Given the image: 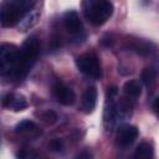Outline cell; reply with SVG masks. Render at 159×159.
<instances>
[{"label":"cell","instance_id":"6da1fadb","mask_svg":"<svg viewBox=\"0 0 159 159\" xmlns=\"http://www.w3.org/2000/svg\"><path fill=\"white\" fill-rule=\"evenodd\" d=\"M39 52H40V42H39L37 37L30 36L29 39H26L20 48L19 61H17L16 70L12 75V78L22 80L27 75V72L30 71L32 65L35 63Z\"/></svg>","mask_w":159,"mask_h":159},{"label":"cell","instance_id":"7a4b0ae2","mask_svg":"<svg viewBox=\"0 0 159 159\" xmlns=\"http://www.w3.org/2000/svg\"><path fill=\"white\" fill-rule=\"evenodd\" d=\"M35 2L26 0L5 1L0 7V21L4 27H10L21 21V19L32 10Z\"/></svg>","mask_w":159,"mask_h":159},{"label":"cell","instance_id":"3957f363","mask_svg":"<svg viewBox=\"0 0 159 159\" xmlns=\"http://www.w3.org/2000/svg\"><path fill=\"white\" fill-rule=\"evenodd\" d=\"M82 7L87 20L96 26L103 25L113 14V4L106 0L84 1L82 2Z\"/></svg>","mask_w":159,"mask_h":159},{"label":"cell","instance_id":"277c9868","mask_svg":"<svg viewBox=\"0 0 159 159\" xmlns=\"http://www.w3.org/2000/svg\"><path fill=\"white\" fill-rule=\"evenodd\" d=\"M20 48L12 43H2L0 46V72L1 75H10L12 77L17 61H19Z\"/></svg>","mask_w":159,"mask_h":159},{"label":"cell","instance_id":"5b68a950","mask_svg":"<svg viewBox=\"0 0 159 159\" xmlns=\"http://www.w3.org/2000/svg\"><path fill=\"white\" fill-rule=\"evenodd\" d=\"M76 65H77V68L89 76V77H93V78H99L101 75H102V70H101V63L98 61V57L94 55V53H83L81 55L80 57H77L76 60Z\"/></svg>","mask_w":159,"mask_h":159},{"label":"cell","instance_id":"8992f818","mask_svg":"<svg viewBox=\"0 0 159 159\" xmlns=\"http://www.w3.org/2000/svg\"><path fill=\"white\" fill-rule=\"evenodd\" d=\"M52 92L58 103H61L63 106H71L75 103V99H76L75 92L70 87L63 84L62 82H60V81L55 82L52 86Z\"/></svg>","mask_w":159,"mask_h":159},{"label":"cell","instance_id":"52a82bcc","mask_svg":"<svg viewBox=\"0 0 159 159\" xmlns=\"http://www.w3.org/2000/svg\"><path fill=\"white\" fill-rule=\"evenodd\" d=\"M138 134H139V132H138L137 127L130 125V124H123L118 128L116 139L120 147H128L137 139Z\"/></svg>","mask_w":159,"mask_h":159},{"label":"cell","instance_id":"ba28073f","mask_svg":"<svg viewBox=\"0 0 159 159\" xmlns=\"http://www.w3.org/2000/svg\"><path fill=\"white\" fill-rule=\"evenodd\" d=\"M63 24H65L66 30L72 35H78L80 32H82V29H83L82 21L80 19V15L75 10H70L65 12Z\"/></svg>","mask_w":159,"mask_h":159},{"label":"cell","instance_id":"9c48e42d","mask_svg":"<svg viewBox=\"0 0 159 159\" xmlns=\"http://www.w3.org/2000/svg\"><path fill=\"white\" fill-rule=\"evenodd\" d=\"M2 106L14 111H22L27 107V101L22 94L7 93L2 97Z\"/></svg>","mask_w":159,"mask_h":159},{"label":"cell","instance_id":"30bf717a","mask_svg":"<svg viewBox=\"0 0 159 159\" xmlns=\"http://www.w3.org/2000/svg\"><path fill=\"white\" fill-rule=\"evenodd\" d=\"M96 103H97V89H96V87L91 86L83 93L82 108L86 113H91V112H93V109L96 107Z\"/></svg>","mask_w":159,"mask_h":159},{"label":"cell","instance_id":"8fae6325","mask_svg":"<svg viewBox=\"0 0 159 159\" xmlns=\"http://www.w3.org/2000/svg\"><path fill=\"white\" fill-rule=\"evenodd\" d=\"M15 132H16L17 134L30 135V137H32V135H37V134L41 133L40 129H39V127H37L34 122L27 120V119L21 120L20 123H17L16 127H15Z\"/></svg>","mask_w":159,"mask_h":159},{"label":"cell","instance_id":"7c38bea8","mask_svg":"<svg viewBox=\"0 0 159 159\" xmlns=\"http://www.w3.org/2000/svg\"><path fill=\"white\" fill-rule=\"evenodd\" d=\"M123 91H124V94L128 97V98H138L142 93V86L139 83V81L137 80H129L124 83L123 86Z\"/></svg>","mask_w":159,"mask_h":159},{"label":"cell","instance_id":"4fadbf2b","mask_svg":"<svg viewBox=\"0 0 159 159\" xmlns=\"http://www.w3.org/2000/svg\"><path fill=\"white\" fill-rule=\"evenodd\" d=\"M40 16V11L37 10H31L30 12H27L22 19L21 21L19 22V30L20 31H26L29 29H31L36 22H37V19Z\"/></svg>","mask_w":159,"mask_h":159},{"label":"cell","instance_id":"5bb4252c","mask_svg":"<svg viewBox=\"0 0 159 159\" xmlns=\"http://www.w3.org/2000/svg\"><path fill=\"white\" fill-rule=\"evenodd\" d=\"M134 159H154L153 148L149 143H142L134 152Z\"/></svg>","mask_w":159,"mask_h":159},{"label":"cell","instance_id":"9a60e30c","mask_svg":"<svg viewBox=\"0 0 159 159\" xmlns=\"http://www.w3.org/2000/svg\"><path fill=\"white\" fill-rule=\"evenodd\" d=\"M130 48L140 55H148L153 51V45L150 42H147L143 40H137L130 43Z\"/></svg>","mask_w":159,"mask_h":159},{"label":"cell","instance_id":"2e32d148","mask_svg":"<svg viewBox=\"0 0 159 159\" xmlns=\"http://www.w3.org/2000/svg\"><path fill=\"white\" fill-rule=\"evenodd\" d=\"M39 116H40V118H41L45 123H47V124H53V123L57 122V114H56L53 111L47 109V111L41 112Z\"/></svg>","mask_w":159,"mask_h":159},{"label":"cell","instance_id":"e0dca14e","mask_svg":"<svg viewBox=\"0 0 159 159\" xmlns=\"http://www.w3.org/2000/svg\"><path fill=\"white\" fill-rule=\"evenodd\" d=\"M155 76H157V73H155V71L153 68H144V71L142 72V81L147 86H149V84H152L154 82Z\"/></svg>","mask_w":159,"mask_h":159},{"label":"cell","instance_id":"ac0fdd59","mask_svg":"<svg viewBox=\"0 0 159 159\" xmlns=\"http://www.w3.org/2000/svg\"><path fill=\"white\" fill-rule=\"evenodd\" d=\"M48 147H50L51 150H53V152H58V150L62 149V143H61L60 139H52V140L50 142Z\"/></svg>","mask_w":159,"mask_h":159},{"label":"cell","instance_id":"d6986e66","mask_svg":"<svg viewBox=\"0 0 159 159\" xmlns=\"http://www.w3.org/2000/svg\"><path fill=\"white\" fill-rule=\"evenodd\" d=\"M17 158L19 159H39L34 153H27V152H20Z\"/></svg>","mask_w":159,"mask_h":159},{"label":"cell","instance_id":"ffe728a7","mask_svg":"<svg viewBox=\"0 0 159 159\" xmlns=\"http://www.w3.org/2000/svg\"><path fill=\"white\" fill-rule=\"evenodd\" d=\"M76 159H92V154L88 150H83L76 157Z\"/></svg>","mask_w":159,"mask_h":159},{"label":"cell","instance_id":"44dd1931","mask_svg":"<svg viewBox=\"0 0 159 159\" xmlns=\"http://www.w3.org/2000/svg\"><path fill=\"white\" fill-rule=\"evenodd\" d=\"M153 111H154V113H155V116L158 117V119H159V97L154 101V103H153Z\"/></svg>","mask_w":159,"mask_h":159}]
</instances>
